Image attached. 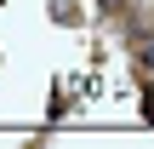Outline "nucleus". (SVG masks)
Returning <instances> with one entry per match:
<instances>
[{
	"mask_svg": "<svg viewBox=\"0 0 154 149\" xmlns=\"http://www.w3.org/2000/svg\"><path fill=\"white\" fill-rule=\"evenodd\" d=\"M143 63H149V69H154V40H149V46H143Z\"/></svg>",
	"mask_w": 154,
	"mask_h": 149,
	"instance_id": "1",
	"label": "nucleus"
},
{
	"mask_svg": "<svg viewBox=\"0 0 154 149\" xmlns=\"http://www.w3.org/2000/svg\"><path fill=\"white\" fill-rule=\"evenodd\" d=\"M103 6H109V11H120V6H126V0H103Z\"/></svg>",
	"mask_w": 154,
	"mask_h": 149,
	"instance_id": "2",
	"label": "nucleus"
}]
</instances>
